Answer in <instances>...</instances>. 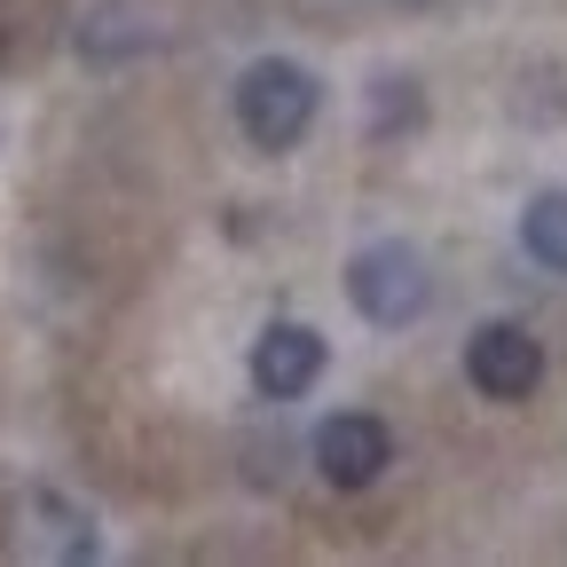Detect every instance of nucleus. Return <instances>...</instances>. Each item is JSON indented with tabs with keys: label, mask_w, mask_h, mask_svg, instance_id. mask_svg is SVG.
<instances>
[{
	"label": "nucleus",
	"mask_w": 567,
	"mask_h": 567,
	"mask_svg": "<svg viewBox=\"0 0 567 567\" xmlns=\"http://www.w3.org/2000/svg\"><path fill=\"white\" fill-rule=\"evenodd\" d=\"M158 32L151 24H126V9H95L87 24H80V55L87 63H118V55H134V48H151Z\"/></svg>",
	"instance_id": "6e6552de"
},
{
	"label": "nucleus",
	"mask_w": 567,
	"mask_h": 567,
	"mask_svg": "<svg viewBox=\"0 0 567 567\" xmlns=\"http://www.w3.org/2000/svg\"><path fill=\"white\" fill-rule=\"evenodd\" d=\"M425 126V87L410 71H379L371 80V142H402Z\"/></svg>",
	"instance_id": "0eeeda50"
},
{
	"label": "nucleus",
	"mask_w": 567,
	"mask_h": 567,
	"mask_svg": "<svg viewBox=\"0 0 567 567\" xmlns=\"http://www.w3.org/2000/svg\"><path fill=\"white\" fill-rule=\"evenodd\" d=\"M347 300L379 331H410V323H425V308H434V268H425V252L402 245V237H371L347 260Z\"/></svg>",
	"instance_id": "f03ea898"
},
{
	"label": "nucleus",
	"mask_w": 567,
	"mask_h": 567,
	"mask_svg": "<svg viewBox=\"0 0 567 567\" xmlns=\"http://www.w3.org/2000/svg\"><path fill=\"white\" fill-rule=\"evenodd\" d=\"M32 505H40V513L55 520V551H63V559H95V551H103V544H95V520H87L80 505H63L55 488H40Z\"/></svg>",
	"instance_id": "1a4fd4ad"
},
{
	"label": "nucleus",
	"mask_w": 567,
	"mask_h": 567,
	"mask_svg": "<svg viewBox=\"0 0 567 567\" xmlns=\"http://www.w3.org/2000/svg\"><path fill=\"white\" fill-rule=\"evenodd\" d=\"M0 55H9V24H0Z\"/></svg>",
	"instance_id": "9d476101"
},
{
	"label": "nucleus",
	"mask_w": 567,
	"mask_h": 567,
	"mask_svg": "<svg viewBox=\"0 0 567 567\" xmlns=\"http://www.w3.org/2000/svg\"><path fill=\"white\" fill-rule=\"evenodd\" d=\"M245 371H252V386H260L268 402H300V394H316V379L331 371V347H323L316 323L276 316V323H260V339H252V354H245Z\"/></svg>",
	"instance_id": "20e7f679"
},
{
	"label": "nucleus",
	"mask_w": 567,
	"mask_h": 567,
	"mask_svg": "<svg viewBox=\"0 0 567 567\" xmlns=\"http://www.w3.org/2000/svg\"><path fill=\"white\" fill-rule=\"evenodd\" d=\"M465 379L481 402H528L544 386V339L528 323H481L465 339Z\"/></svg>",
	"instance_id": "7ed1b4c3"
},
{
	"label": "nucleus",
	"mask_w": 567,
	"mask_h": 567,
	"mask_svg": "<svg viewBox=\"0 0 567 567\" xmlns=\"http://www.w3.org/2000/svg\"><path fill=\"white\" fill-rule=\"evenodd\" d=\"M229 103H237V134L252 142V151L284 158V151H300V142H308V126L323 111V80L308 63H292V55H260V63L237 71V95Z\"/></svg>",
	"instance_id": "f257e3e1"
},
{
	"label": "nucleus",
	"mask_w": 567,
	"mask_h": 567,
	"mask_svg": "<svg viewBox=\"0 0 567 567\" xmlns=\"http://www.w3.org/2000/svg\"><path fill=\"white\" fill-rule=\"evenodd\" d=\"M520 252L551 276H567V189H536L520 205Z\"/></svg>",
	"instance_id": "423d86ee"
},
{
	"label": "nucleus",
	"mask_w": 567,
	"mask_h": 567,
	"mask_svg": "<svg viewBox=\"0 0 567 567\" xmlns=\"http://www.w3.org/2000/svg\"><path fill=\"white\" fill-rule=\"evenodd\" d=\"M394 465V425L371 417V410H331L316 425V473L331 488H371L379 473Z\"/></svg>",
	"instance_id": "39448f33"
}]
</instances>
